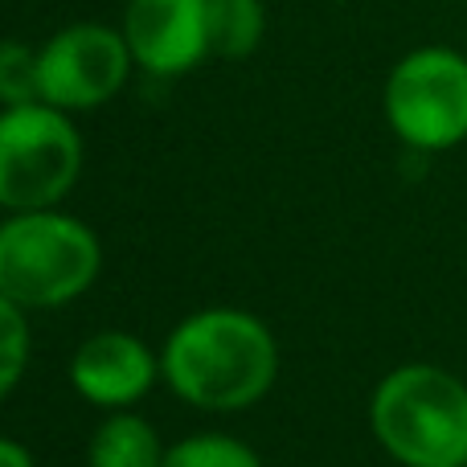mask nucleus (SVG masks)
<instances>
[{"label":"nucleus","instance_id":"2","mask_svg":"<svg viewBox=\"0 0 467 467\" xmlns=\"http://www.w3.org/2000/svg\"><path fill=\"white\" fill-rule=\"evenodd\" d=\"M378 443L406 467L467 463V386L439 365H402L369 406Z\"/></svg>","mask_w":467,"mask_h":467},{"label":"nucleus","instance_id":"10","mask_svg":"<svg viewBox=\"0 0 467 467\" xmlns=\"http://www.w3.org/2000/svg\"><path fill=\"white\" fill-rule=\"evenodd\" d=\"M263 5L258 0H205V29H210V57L242 62L263 41Z\"/></svg>","mask_w":467,"mask_h":467},{"label":"nucleus","instance_id":"9","mask_svg":"<svg viewBox=\"0 0 467 467\" xmlns=\"http://www.w3.org/2000/svg\"><path fill=\"white\" fill-rule=\"evenodd\" d=\"M90 467H164L161 439L136 414H115L90 439Z\"/></svg>","mask_w":467,"mask_h":467},{"label":"nucleus","instance_id":"14","mask_svg":"<svg viewBox=\"0 0 467 467\" xmlns=\"http://www.w3.org/2000/svg\"><path fill=\"white\" fill-rule=\"evenodd\" d=\"M0 467H33V460H29V451H25L21 443L0 439Z\"/></svg>","mask_w":467,"mask_h":467},{"label":"nucleus","instance_id":"12","mask_svg":"<svg viewBox=\"0 0 467 467\" xmlns=\"http://www.w3.org/2000/svg\"><path fill=\"white\" fill-rule=\"evenodd\" d=\"M164 467H263L246 443L226 435H197L164 451Z\"/></svg>","mask_w":467,"mask_h":467},{"label":"nucleus","instance_id":"11","mask_svg":"<svg viewBox=\"0 0 467 467\" xmlns=\"http://www.w3.org/2000/svg\"><path fill=\"white\" fill-rule=\"evenodd\" d=\"M41 103V57L25 41H0V107Z\"/></svg>","mask_w":467,"mask_h":467},{"label":"nucleus","instance_id":"8","mask_svg":"<svg viewBox=\"0 0 467 467\" xmlns=\"http://www.w3.org/2000/svg\"><path fill=\"white\" fill-rule=\"evenodd\" d=\"M70 381L95 406H131L156 381V361L131 332H99L74 353Z\"/></svg>","mask_w":467,"mask_h":467},{"label":"nucleus","instance_id":"5","mask_svg":"<svg viewBox=\"0 0 467 467\" xmlns=\"http://www.w3.org/2000/svg\"><path fill=\"white\" fill-rule=\"evenodd\" d=\"M386 119L419 152L467 140V57L443 46L406 54L386 78Z\"/></svg>","mask_w":467,"mask_h":467},{"label":"nucleus","instance_id":"13","mask_svg":"<svg viewBox=\"0 0 467 467\" xmlns=\"http://www.w3.org/2000/svg\"><path fill=\"white\" fill-rule=\"evenodd\" d=\"M25 361H29V324L13 299L0 296V398L21 381Z\"/></svg>","mask_w":467,"mask_h":467},{"label":"nucleus","instance_id":"4","mask_svg":"<svg viewBox=\"0 0 467 467\" xmlns=\"http://www.w3.org/2000/svg\"><path fill=\"white\" fill-rule=\"evenodd\" d=\"M82 169V140L70 115L49 103L0 111V205L16 213L57 205Z\"/></svg>","mask_w":467,"mask_h":467},{"label":"nucleus","instance_id":"7","mask_svg":"<svg viewBox=\"0 0 467 467\" xmlns=\"http://www.w3.org/2000/svg\"><path fill=\"white\" fill-rule=\"evenodd\" d=\"M123 37L148 74H185L210 57L205 0H128Z\"/></svg>","mask_w":467,"mask_h":467},{"label":"nucleus","instance_id":"3","mask_svg":"<svg viewBox=\"0 0 467 467\" xmlns=\"http://www.w3.org/2000/svg\"><path fill=\"white\" fill-rule=\"evenodd\" d=\"M99 275V238L54 210L13 213L0 226V296L16 307H57Z\"/></svg>","mask_w":467,"mask_h":467},{"label":"nucleus","instance_id":"6","mask_svg":"<svg viewBox=\"0 0 467 467\" xmlns=\"http://www.w3.org/2000/svg\"><path fill=\"white\" fill-rule=\"evenodd\" d=\"M41 57V103L57 111H90L111 103L131 74V49L123 29L99 21H78L57 29L46 46H37Z\"/></svg>","mask_w":467,"mask_h":467},{"label":"nucleus","instance_id":"1","mask_svg":"<svg viewBox=\"0 0 467 467\" xmlns=\"http://www.w3.org/2000/svg\"><path fill=\"white\" fill-rule=\"evenodd\" d=\"M275 340L266 324L234 307H210L181 324L164 345V378L202 410H242L275 381Z\"/></svg>","mask_w":467,"mask_h":467}]
</instances>
